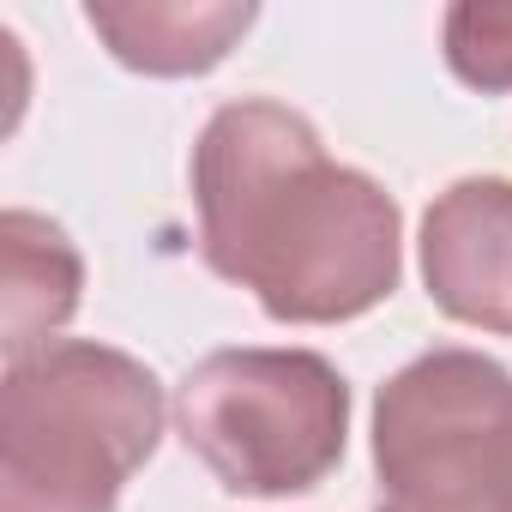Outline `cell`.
<instances>
[{"label": "cell", "instance_id": "obj_4", "mask_svg": "<svg viewBox=\"0 0 512 512\" xmlns=\"http://www.w3.org/2000/svg\"><path fill=\"white\" fill-rule=\"evenodd\" d=\"M374 512H512V374L428 350L374 398Z\"/></svg>", "mask_w": 512, "mask_h": 512}, {"label": "cell", "instance_id": "obj_2", "mask_svg": "<svg viewBox=\"0 0 512 512\" xmlns=\"http://www.w3.org/2000/svg\"><path fill=\"white\" fill-rule=\"evenodd\" d=\"M163 392L109 344H49L0 392V512H115L157 452Z\"/></svg>", "mask_w": 512, "mask_h": 512}, {"label": "cell", "instance_id": "obj_3", "mask_svg": "<svg viewBox=\"0 0 512 512\" xmlns=\"http://www.w3.org/2000/svg\"><path fill=\"white\" fill-rule=\"evenodd\" d=\"M187 452L229 494H302L350 434V386L314 350H211L175 392Z\"/></svg>", "mask_w": 512, "mask_h": 512}, {"label": "cell", "instance_id": "obj_5", "mask_svg": "<svg viewBox=\"0 0 512 512\" xmlns=\"http://www.w3.org/2000/svg\"><path fill=\"white\" fill-rule=\"evenodd\" d=\"M422 278L446 320L512 332V181L470 175L428 205Z\"/></svg>", "mask_w": 512, "mask_h": 512}, {"label": "cell", "instance_id": "obj_6", "mask_svg": "<svg viewBox=\"0 0 512 512\" xmlns=\"http://www.w3.org/2000/svg\"><path fill=\"white\" fill-rule=\"evenodd\" d=\"M85 25L109 55L151 79L211 73L253 25V7H193V0H145V7H85Z\"/></svg>", "mask_w": 512, "mask_h": 512}, {"label": "cell", "instance_id": "obj_1", "mask_svg": "<svg viewBox=\"0 0 512 512\" xmlns=\"http://www.w3.org/2000/svg\"><path fill=\"white\" fill-rule=\"evenodd\" d=\"M199 253L284 326H338L398 290V205L266 97L229 103L193 145Z\"/></svg>", "mask_w": 512, "mask_h": 512}, {"label": "cell", "instance_id": "obj_7", "mask_svg": "<svg viewBox=\"0 0 512 512\" xmlns=\"http://www.w3.org/2000/svg\"><path fill=\"white\" fill-rule=\"evenodd\" d=\"M0 260H7V278H0L7 284V296H0V314H7V362H31L73 320L85 266H79L73 241L37 211L0 217Z\"/></svg>", "mask_w": 512, "mask_h": 512}, {"label": "cell", "instance_id": "obj_8", "mask_svg": "<svg viewBox=\"0 0 512 512\" xmlns=\"http://www.w3.org/2000/svg\"><path fill=\"white\" fill-rule=\"evenodd\" d=\"M446 61L476 91H512V7H452Z\"/></svg>", "mask_w": 512, "mask_h": 512}]
</instances>
